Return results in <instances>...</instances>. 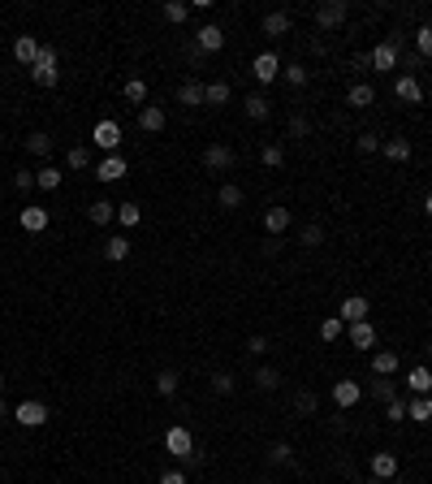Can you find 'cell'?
I'll list each match as a JSON object with an SVG mask.
<instances>
[{
  "label": "cell",
  "instance_id": "1",
  "mask_svg": "<svg viewBox=\"0 0 432 484\" xmlns=\"http://www.w3.org/2000/svg\"><path fill=\"white\" fill-rule=\"evenodd\" d=\"M31 78H35V87H57V78H61V70H57V48H48L43 43V52H39V61L31 65Z\"/></svg>",
  "mask_w": 432,
  "mask_h": 484
},
{
  "label": "cell",
  "instance_id": "2",
  "mask_svg": "<svg viewBox=\"0 0 432 484\" xmlns=\"http://www.w3.org/2000/svg\"><path fill=\"white\" fill-rule=\"evenodd\" d=\"M346 14H350L346 0H324V5L315 9V26H320V31H338V26L346 22Z\"/></svg>",
  "mask_w": 432,
  "mask_h": 484
},
{
  "label": "cell",
  "instance_id": "3",
  "mask_svg": "<svg viewBox=\"0 0 432 484\" xmlns=\"http://www.w3.org/2000/svg\"><path fill=\"white\" fill-rule=\"evenodd\" d=\"M367 61H372V70H376V74H389V70L402 61V57H398V43H394V39H381V43H376V48L367 52Z\"/></svg>",
  "mask_w": 432,
  "mask_h": 484
},
{
  "label": "cell",
  "instance_id": "4",
  "mask_svg": "<svg viewBox=\"0 0 432 484\" xmlns=\"http://www.w3.org/2000/svg\"><path fill=\"white\" fill-rule=\"evenodd\" d=\"M14 419H18L22 428H43V424H48V407H43L39 398H26V402L14 407Z\"/></svg>",
  "mask_w": 432,
  "mask_h": 484
},
{
  "label": "cell",
  "instance_id": "5",
  "mask_svg": "<svg viewBox=\"0 0 432 484\" xmlns=\"http://www.w3.org/2000/svg\"><path fill=\"white\" fill-rule=\"evenodd\" d=\"M195 48L203 52V57H212V52H221V48H225V31L216 26V22L199 26V31H195Z\"/></svg>",
  "mask_w": 432,
  "mask_h": 484
},
{
  "label": "cell",
  "instance_id": "6",
  "mask_svg": "<svg viewBox=\"0 0 432 484\" xmlns=\"http://www.w3.org/2000/svg\"><path fill=\"white\" fill-rule=\"evenodd\" d=\"M91 143L104 147L108 156H117V147H122V126H117V122H99V126L91 130Z\"/></svg>",
  "mask_w": 432,
  "mask_h": 484
},
{
  "label": "cell",
  "instance_id": "7",
  "mask_svg": "<svg viewBox=\"0 0 432 484\" xmlns=\"http://www.w3.org/2000/svg\"><path fill=\"white\" fill-rule=\"evenodd\" d=\"M165 450H169L173 458H190V454H195V437L178 424V428H169V433H165Z\"/></svg>",
  "mask_w": 432,
  "mask_h": 484
},
{
  "label": "cell",
  "instance_id": "8",
  "mask_svg": "<svg viewBox=\"0 0 432 484\" xmlns=\"http://www.w3.org/2000/svg\"><path fill=\"white\" fill-rule=\"evenodd\" d=\"M126 173H130V165H126V160H122V156H104V160H99V165H95V178H99L104 186H113V182H122Z\"/></svg>",
  "mask_w": 432,
  "mask_h": 484
},
{
  "label": "cell",
  "instance_id": "9",
  "mask_svg": "<svg viewBox=\"0 0 432 484\" xmlns=\"http://www.w3.org/2000/svg\"><path fill=\"white\" fill-rule=\"evenodd\" d=\"M367 299L363 294H350V299H342V307H338V320L342 325H359V320H367Z\"/></svg>",
  "mask_w": 432,
  "mask_h": 484
},
{
  "label": "cell",
  "instance_id": "10",
  "mask_svg": "<svg viewBox=\"0 0 432 484\" xmlns=\"http://www.w3.org/2000/svg\"><path fill=\"white\" fill-rule=\"evenodd\" d=\"M39 52H43V43H39L35 35H18V39H14V61H18V65H35Z\"/></svg>",
  "mask_w": 432,
  "mask_h": 484
},
{
  "label": "cell",
  "instance_id": "11",
  "mask_svg": "<svg viewBox=\"0 0 432 484\" xmlns=\"http://www.w3.org/2000/svg\"><path fill=\"white\" fill-rule=\"evenodd\" d=\"M251 74H255V82H273L281 74V57H277V52H259L255 65H251Z\"/></svg>",
  "mask_w": 432,
  "mask_h": 484
},
{
  "label": "cell",
  "instance_id": "12",
  "mask_svg": "<svg viewBox=\"0 0 432 484\" xmlns=\"http://www.w3.org/2000/svg\"><path fill=\"white\" fill-rule=\"evenodd\" d=\"M165 109H160V104H143V109H139V130L143 134H160V130H165Z\"/></svg>",
  "mask_w": 432,
  "mask_h": 484
},
{
  "label": "cell",
  "instance_id": "13",
  "mask_svg": "<svg viewBox=\"0 0 432 484\" xmlns=\"http://www.w3.org/2000/svg\"><path fill=\"white\" fill-rule=\"evenodd\" d=\"M203 165H207L212 173H225V169H234V151H230L225 143H212V147L203 151Z\"/></svg>",
  "mask_w": 432,
  "mask_h": 484
},
{
  "label": "cell",
  "instance_id": "14",
  "mask_svg": "<svg viewBox=\"0 0 432 484\" xmlns=\"http://www.w3.org/2000/svg\"><path fill=\"white\" fill-rule=\"evenodd\" d=\"M372 475L381 480V484H385V480H394V475H398V454H394V450L372 454Z\"/></svg>",
  "mask_w": 432,
  "mask_h": 484
},
{
  "label": "cell",
  "instance_id": "15",
  "mask_svg": "<svg viewBox=\"0 0 432 484\" xmlns=\"http://www.w3.org/2000/svg\"><path fill=\"white\" fill-rule=\"evenodd\" d=\"M359 398H363V385H359V381H338V385H333V402H338L342 411L359 407Z\"/></svg>",
  "mask_w": 432,
  "mask_h": 484
},
{
  "label": "cell",
  "instance_id": "16",
  "mask_svg": "<svg viewBox=\"0 0 432 484\" xmlns=\"http://www.w3.org/2000/svg\"><path fill=\"white\" fill-rule=\"evenodd\" d=\"M406 389H411L415 398H428V394H432V367H423V363L411 367V372H406Z\"/></svg>",
  "mask_w": 432,
  "mask_h": 484
},
{
  "label": "cell",
  "instance_id": "17",
  "mask_svg": "<svg viewBox=\"0 0 432 484\" xmlns=\"http://www.w3.org/2000/svg\"><path fill=\"white\" fill-rule=\"evenodd\" d=\"M290 221H294L290 208H268V212H264V230L273 234V238H281V234L290 230Z\"/></svg>",
  "mask_w": 432,
  "mask_h": 484
},
{
  "label": "cell",
  "instance_id": "18",
  "mask_svg": "<svg viewBox=\"0 0 432 484\" xmlns=\"http://www.w3.org/2000/svg\"><path fill=\"white\" fill-rule=\"evenodd\" d=\"M394 95H398V100H406V104H423V87H419V78H415V74H402V78L394 82Z\"/></svg>",
  "mask_w": 432,
  "mask_h": 484
},
{
  "label": "cell",
  "instance_id": "19",
  "mask_svg": "<svg viewBox=\"0 0 432 484\" xmlns=\"http://www.w3.org/2000/svg\"><path fill=\"white\" fill-rule=\"evenodd\" d=\"M346 333H350V346H355V350H372V346H376V329L367 325V320H359V325H346Z\"/></svg>",
  "mask_w": 432,
  "mask_h": 484
},
{
  "label": "cell",
  "instance_id": "20",
  "mask_svg": "<svg viewBox=\"0 0 432 484\" xmlns=\"http://www.w3.org/2000/svg\"><path fill=\"white\" fill-rule=\"evenodd\" d=\"M18 221H22L26 234H43L52 217H48V208H22V217H18Z\"/></svg>",
  "mask_w": 432,
  "mask_h": 484
},
{
  "label": "cell",
  "instance_id": "21",
  "mask_svg": "<svg viewBox=\"0 0 432 484\" xmlns=\"http://www.w3.org/2000/svg\"><path fill=\"white\" fill-rule=\"evenodd\" d=\"M290 26H294V22H290V14H286V9H277V14H268V18H264V35H268V39L290 35Z\"/></svg>",
  "mask_w": 432,
  "mask_h": 484
},
{
  "label": "cell",
  "instance_id": "22",
  "mask_svg": "<svg viewBox=\"0 0 432 484\" xmlns=\"http://www.w3.org/2000/svg\"><path fill=\"white\" fill-rule=\"evenodd\" d=\"M178 385H182V372H178V367H160V372H156V389L165 394V398H173Z\"/></svg>",
  "mask_w": 432,
  "mask_h": 484
},
{
  "label": "cell",
  "instance_id": "23",
  "mask_svg": "<svg viewBox=\"0 0 432 484\" xmlns=\"http://www.w3.org/2000/svg\"><path fill=\"white\" fill-rule=\"evenodd\" d=\"M381 151H385V160H394V165H406V160H411V143L406 139H385Z\"/></svg>",
  "mask_w": 432,
  "mask_h": 484
},
{
  "label": "cell",
  "instance_id": "24",
  "mask_svg": "<svg viewBox=\"0 0 432 484\" xmlns=\"http://www.w3.org/2000/svg\"><path fill=\"white\" fill-rule=\"evenodd\" d=\"M126 255H130V238H126V234H117V238L104 242V259H108V264H122Z\"/></svg>",
  "mask_w": 432,
  "mask_h": 484
},
{
  "label": "cell",
  "instance_id": "25",
  "mask_svg": "<svg viewBox=\"0 0 432 484\" xmlns=\"http://www.w3.org/2000/svg\"><path fill=\"white\" fill-rule=\"evenodd\" d=\"M178 104L182 109H199L203 104V82H182L178 87Z\"/></svg>",
  "mask_w": 432,
  "mask_h": 484
},
{
  "label": "cell",
  "instance_id": "26",
  "mask_svg": "<svg viewBox=\"0 0 432 484\" xmlns=\"http://www.w3.org/2000/svg\"><path fill=\"white\" fill-rule=\"evenodd\" d=\"M242 199H247V195H242V186H234V182H225L221 190H216V203H221L225 212H234V208H242Z\"/></svg>",
  "mask_w": 432,
  "mask_h": 484
},
{
  "label": "cell",
  "instance_id": "27",
  "mask_svg": "<svg viewBox=\"0 0 432 484\" xmlns=\"http://www.w3.org/2000/svg\"><path fill=\"white\" fill-rule=\"evenodd\" d=\"M372 372H376V376H394V372H398V355H394V350H376V355H372Z\"/></svg>",
  "mask_w": 432,
  "mask_h": 484
},
{
  "label": "cell",
  "instance_id": "28",
  "mask_svg": "<svg viewBox=\"0 0 432 484\" xmlns=\"http://www.w3.org/2000/svg\"><path fill=\"white\" fill-rule=\"evenodd\" d=\"M242 109H247V117H251V122H264L268 113H273V104H268V95H247Z\"/></svg>",
  "mask_w": 432,
  "mask_h": 484
},
{
  "label": "cell",
  "instance_id": "29",
  "mask_svg": "<svg viewBox=\"0 0 432 484\" xmlns=\"http://www.w3.org/2000/svg\"><path fill=\"white\" fill-rule=\"evenodd\" d=\"M26 151L31 156H52V134H43V130H35V134H26Z\"/></svg>",
  "mask_w": 432,
  "mask_h": 484
},
{
  "label": "cell",
  "instance_id": "30",
  "mask_svg": "<svg viewBox=\"0 0 432 484\" xmlns=\"http://www.w3.org/2000/svg\"><path fill=\"white\" fill-rule=\"evenodd\" d=\"M406 419L428 424V419H432V398H411V402H406Z\"/></svg>",
  "mask_w": 432,
  "mask_h": 484
},
{
  "label": "cell",
  "instance_id": "31",
  "mask_svg": "<svg viewBox=\"0 0 432 484\" xmlns=\"http://www.w3.org/2000/svg\"><path fill=\"white\" fill-rule=\"evenodd\" d=\"M87 212H91V221H95V225H108V221L117 217V208H113V199H95V203H91Z\"/></svg>",
  "mask_w": 432,
  "mask_h": 484
},
{
  "label": "cell",
  "instance_id": "32",
  "mask_svg": "<svg viewBox=\"0 0 432 484\" xmlns=\"http://www.w3.org/2000/svg\"><path fill=\"white\" fill-rule=\"evenodd\" d=\"M61 178H65V173H61V169H52V165L35 169V186H39V190H57V186H61Z\"/></svg>",
  "mask_w": 432,
  "mask_h": 484
},
{
  "label": "cell",
  "instance_id": "33",
  "mask_svg": "<svg viewBox=\"0 0 432 484\" xmlns=\"http://www.w3.org/2000/svg\"><path fill=\"white\" fill-rule=\"evenodd\" d=\"M372 100H376V91H372L367 82H355V87L346 91V104H355V109H367Z\"/></svg>",
  "mask_w": 432,
  "mask_h": 484
},
{
  "label": "cell",
  "instance_id": "34",
  "mask_svg": "<svg viewBox=\"0 0 432 484\" xmlns=\"http://www.w3.org/2000/svg\"><path fill=\"white\" fill-rule=\"evenodd\" d=\"M259 160H264V165H268V169H281V165H286V147H281V143H264V151H259Z\"/></svg>",
  "mask_w": 432,
  "mask_h": 484
},
{
  "label": "cell",
  "instance_id": "35",
  "mask_svg": "<svg viewBox=\"0 0 432 484\" xmlns=\"http://www.w3.org/2000/svg\"><path fill=\"white\" fill-rule=\"evenodd\" d=\"M372 398L376 402H394L398 394H394V376H376V381H372Z\"/></svg>",
  "mask_w": 432,
  "mask_h": 484
},
{
  "label": "cell",
  "instance_id": "36",
  "mask_svg": "<svg viewBox=\"0 0 432 484\" xmlns=\"http://www.w3.org/2000/svg\"><path fill=\"white\" fill-rule=\"evenodd\" d=\"M225 100H230V82H207L203 87V104H216V109H221Z\"/></svg>",
  "mask_w": 432,
  "mask_h": 484
},
{
  "label": "cell",
  "instance_id": "37",
  "mask_svg": "<svg viewBox=\"0 0 432 484\" xmlns=\"http://www.w3.org/2000/svg\"><path fill=\"white\" fill-rule=\"evenodd\" d=\"M251 381H255L259 389H277V385H281V372H277V367H255Z\"/></svg>",
  "mask_w": 432,
  "mask_h": 484
},
{
  "label": "cell",
  "instance_id": "38",
  "mask_svg": "<svg viewBox=\"0 0 432 484\" xmlns=\"http://www.w3.org/2000/svg\"><path fill=\"white\" fill-rule=\"evenodd\" d=\"M117 221H122L126 230H134V225L143 221V208H139V203H117Z\"/></svg>",
  "mask_w": 432,
  "mask_h": 484
},
{
  "label": "cell",
  "instance_id": "39",
  "mask_svg": "<svg viewBox=\"0 0 432 484\" xmlns=\"http://www.w3.org/2000/svg\"><path fill=\"white\" fill-rule=\"evenodd\" d=\"M294 411H298V415H315V411H320V398H315L311 389H298V394H294Z\"/></svg>",
  "mask_w": 432,
  "mask_h": 484
},
{
  "label": "cell",
  "instance_id": "40",
  "mask_svg": "<svg viewBox=\"0 0 432 484\" xmlns=\"http://www.w3.org/2000/svg\"><path fill=\"white\" fill-rule=\"evenodd\" d=\"M65 165H70V169H91V151H87V147H78V143H74V147H70V151H65Z\"/></svg>",
  "mask_w": 432,
  "mask_h": 484
},
{
  "label": "cell",
  "instance_id": "41",
  "mask_svg": "<svg viewBox=\"0 0 432 484\" xmlns=\"http://www.w3.org/2000/svg\"><path fill=\"white\" fill-rule=\"evenodd\" d=\"M342 329H346V325H342L338 316H329V320H320V342H338V338H342Z\"/></svg>",
  "mask_w": 432,
  "mask_h": 484
},
{
  "label": "cell",
  "instance_id": "42",
  "mask_svg": "<svg viewBox=\"0 0 432 484\" xmlns=\"http://www.w3.org/2000/svg\"><path fill=\"white\" fill-rule=\"evenodd\" d=\"M126 100L143 109V104H147V82H143V78H130V82H126Z\"/></svg>",
  "mask_w": 432,
  "mask_h": 484
},
{
  "label": "cell",
  "instance_id": "43",
  "mask_svg": "<svg viewBox=\"0 0 432 484\" xmlns=\"http://www.w3.org/2000/svg\"><path fill=\"white\" fill-rule=\"evenodd\" d=\"M286 134H290V139H307V134H311V122H307L303 113H294V117L286 122Z\"/></svg>",
  "mask_w": 432,
  "mask_h": 484
},
{
  "label": "cell",
  "instance_id": "44",
  "mask_svg": "<svg viewBox=\"0 0 432 484\" xmlns=\"http://www.w3.org/2000/svg\"><path fill=\"white\" fill-rule=\"evenodd\" d=\"M290 454H294V450H290L286 441H273V446H268V463H273V467H281V463H290Z\"/></svg>",
  "mask_w": 432,
  "mask_h": 484
},
{
  "label": "cell",
  "instance_id": "45",
  "mask_svg": "<svg viewBox=\"0 0 432 484\" xmlns=\"http://www.w3.org/2000/svg\"><path fill=\"white\" fill-rule=\"evenodd\" d=\"M165 18H169V22H178V26H182V22H186V18H190V5H182V0H169V5H165Z\"/></svg>",
  "mask_w": 432,
  "mask_h": 484
},
{
  "label": "cell",
  "instance_id": "46",
  "mask_svg": "<svg viewBox=\"0 0 432 484\" xmlns=\"http://www.w3.org/2000/svg\"><path fill=\"white\" fill-rule=\"evenodd\" d=\"M212 389H216V394H234V389H238V381H234L230 372H216V376H212Z\"/></svg>",
  "mask_w": 432,
  "mask_h": 484
},
{
  "label": "cell",
  "instance_id": "47",
  "mask_svg": "<svg viewBox=\"0 0 432 484\" xmlns=\"http://www.w3.org/2000/svg\"><path fill=\"white\" fill-rule=\"evenodd\" d=\"M415 48H419V57H432V26L415 31Z\"/></svg>",
  "mask_w": 432,
  "mask_h": 484
},
{
  "label": "cell",
  "instance_id": "48",
  "mask_svg": "<svg viewBox=\"0 0 432 484\" xmlns=\"http://www.w3.org/2000/svg\"><path fill=\"white\" fill-rule=\"evenodd\" d=\"M286 82H290V87H307V65H298V61L286 65Z\"/></svg>",
  "mask_w": 432,
  "mask_h": 484
},
{
  "label": "cell",
  "instance_id": "49",
  "mask_svg": "<svg viewBox=\"0 0 432 484\" xmlns=\"http://www.w3.org/2000/svg\"><path fill=\"white\" fill-rule=\"evenodd\" d=\"M298 242H303V247H320V242H324V230L311 221V225H303V238H298Z\"/></svg>",
  "mask_w": 432,
  "mask_h": 484
},
{
  "label": "cell",
  "instance_id": "50",
  "mask_svg": "<svg viewBox=\"0 0 432 484\" xmlns=\"http://www.w3.org/2000/svg\"><path fill=\"white\" fill-rule=\"evenodd\" d=\"M355 147H359V151H381V139H376V134L367 130V134H359V139H355Z\"/></svg>",
  "mask_w": 432,
  "mask_h": 484
},
{
  "label": "cell",
  "instance_id": "51",
  "mask_svg": "<svg viewBox=\"0 0 432 484\" xmlns=\"http://www.w3.org/2000/svg\"><path fill=\"white\" fill-rule=\"evenodd\" d=\"M385 407H389V424H402V419H406V402H402V398H394V402H385Z\"/></svg>",
  "mask_w": 432,
  "mask_h": 484
},
{
  "label": "cell",
  "instance_id": "52",
  "mask_svg": "<svg viewBox=\"0 0 432 484\" xmlns=\"http://www.w3.org/2000/svg\"><path fill=\"white\" fill-rule=\"evenodd\" d=\"M14 186H18V190H31V186H35V173H31V169H18V173H14Z\"/></svg>",
  "mask_w": 432,
  "mask_h": 484
},
{
  "label": "cell",
  "instance_id": "53",
  "mask_svg": "<svg viewBox=\"0 0 432 484\" xmlns=\"http://www.w3.org/2000/svg\"><path fill=\"white\" fill-rule=\"evenodd\" d=\"M247 350H251V355H264V350H268V338H264V333L247 338Z\"/></svg>",
  "mask_w": 432,
  "mask_h": 484
},
{
  "label": "cell",
  "instance_id": "54",
  "mask_svg": "<svg viewBox=\"0 0 432 484\" xmlns=\"http://www.w3.org/2000/svg\"><path fill=\"white\" fill-rule=\"evenodd\" d=\"M160 484H186V471H165V475H160Z\"/></svg>",
  "mask_w": 432,
  "mask_h": 484
},
{
  "label": "cell",
  "instance_id": "55",
  "mask_svg": "<svg viewBox=\"0 0 432 484\" xmlns=\"http://www.w3.org/2000/svg\"><path fill=\"white\" fill-rule=\"evenodd\" d=\"M0 419H9V402L5 398H0Z\"/></svg>",
  "mask_w": 432,
  "mask_h": 484
},
{
  "label": "cell",
  "instance_id": "56",
  "mask_svg": "<svg viewBox=\"0 0 432 484\" xmlns=\"http://www.w3.org/2000/svg\"><path fill=\"white\" fill-rule=\"evenodd\" d=\"M423 212H428V217H432V195H428V199H423Z\"/></svg>",
  "mask_w": 432,
  "mask_h": 484
},
{
  "label": "cell",
  "instance_id": "57",
  "mask_svg": "<svg viewBox=\"0 0 432 484\" xmlns=\"http://www.w3.org/2000/svg\"><path fill=\"white\" fill-rule=\"evenodd\" d=\"M423 355H428V363H432V342H428V346H423Z\"/></svg>",
  "mask_w": 432,
  "mask_h": 484
},
{
  "label": "cell",
  "instance_id": "58",
  "mask_svg": "<svg viewBox=\"0 0 432 484\" xmlns=\"http://www.w3.org/2000/svg\"><path fill=\"white\" fill-rule=\"evenodd\" d=\"M259 484H281V480H273V475H268V480H259Z\"/></svg>",
  "mask_w": 432,
  "mask_h": 484
},
{
  "label": "cell",
  "instance_id": "59",
  "mask_svg": "<svg viewBox=\"0 0 432 484\" xmlns=\"http://www.w3.org/2000/svg\"><path fill=\"white\" fill-rule=\"evenodd\" d=\"M0 394H5V372H0Z\"/></svg>",
  "mask_w": 432,
  "mask_h": 484
},
{
  "label": "cell",
  "instance_id": "60",
  "mask_svg": "<svg viewBox=\"0 0 432 484\" xmlns=\"http://www.w3.org/2000/svg\"><path fill=\"white\" fill-rule=\"evenodd\" d=\"M367 484H381V480H367Z\"/></svg>",
  "mask_w": 432,
  "mask_h": 484
}]
</instances>
